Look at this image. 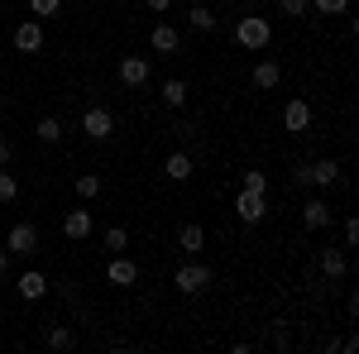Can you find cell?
Returning <instances> with one entry per match:
<instances>
[{
  "mask_svg": "<svg viewBox=\"0 0 359 354\" xmlns=\"http://www.w3.org/2000/svg\"><path fill=\"white\" fill-rule=\"evenodd\" d=\"M340 182V163L335 158H316L311 163V187H335Z\"/></svg>",
  "mask_w": 359,
  "mask_h": 354,
  "instance_id": "ac0fdd59",
  "label": "cell"
},
{
  "mask_svg": "<svg viewBox=\"0 0 359 354\" xmlns=\"http://www.w3.org/2000/svg\"><path fill=\"white\" fill-rule=\"evenodd\" d=\"M283 130H287V135H306V130H311V106H306L302 96H292V101L283 106Z\"/></svg>",
  "mask_w": 359,
  "mask_h": 354,
  "instance_id": "8992f818",
  "label": "cell"
},
{
  "mask_svg": "<svg viewBox=\"0 0 359 354\" xmlns=\"http://www.w3.org/2000/svg\"><path fill=\"white\" fill-rule=\"evenodd\" d=\"M302 225H306V230H326V225H331V201L306 196V201H302Z\"/></svg>",
  "mask_w": 359,
  "mask_h": 354,
  "instance_id": "8fae6325",
  "label": "cell"
},
{
  "mask_svg": "<svg viewBox=\"0 0 359 354\" xmlns=\"http://www.w3.org/2000/svg\"><path fill=\"white\" fill-rule=\"evenodd\" d=\"M249 82H254V91H273V86L283 82V67H278L273 57H264V62H254V72H249Z\"/></svg>",
  "mask_w": 359,
  "mask_h": 354,
  "instance_id": "5bb4252c",
  "label": "cell"
},
{
  "mask_svg": "<svg viewBox=\"0 0 359 354\" xmlns=\"http://www.w3.org/2000/svg\"><path fill=\"white\" fill-rule=\"evenodd\" d=\"M34 139H39V144H57V139H62V120H57V115H43V120L34 125Z\"/></svg>",
  "mask_w": 359,
  "mask_h": 354,
  "instance_id": "ffe728a7",
  "label": "cell"
},
{
  "mask_svg": "<svg viewBox=\"0 0 359 354\" xmlns=\"http://www.w3.org/2000/svg\"><path fill=\"white\" fill-rule=\"evenodd\" d=\"M177 249H182L187 259H201V254H206V230H201V225H182V230H177Z\"/></svg>",
  "mask_w": 359,
  "mask_h": 354,
  "instance_id": "2e32d148",
  "label": "cell"
},
{
  "mask_svg": "<svg viewBox=\"0 0 359 354\" xmlns=\"http://www.w3.org/2000/svg\"><path fill=\"white\" fill-rule=\"evenodd\" d=\"M82 135H86V139H111V135H115V115H111L106 106H91V110L82 115Z\"/></svg>",
  "mask_w": 359,
  "mask_h": 354,
  "instance_id": "5b68a950",
  "label": "cell"
},
{
  "mask_svg": "<svg viewBox=\"0 0 359 354\" xmlns=\"http://www.w3.org/2000/svg\"><path fill=\"white\" fill-rule=\"evenodd\" d=\"M306 10H311V0H283V15H292V20L306 15Z\"/></svg>",
  "mask_w": 359,
  "mask_h": 354,
  "instance_id": "4dcf8cb0",
  "label": "cell"
},
{
  "mask_svg": "<svg viewBox=\"0 0 359 354\" xmlns=\"http://www.w3.org/2000/svg\"><path fill=\"white\" fill-rule=\"evenodd\" d=\"M287 177H292V187H311V163H297Z\"/></svg>",
  "mask_w": 359,
  "mask_h": 354,
  "instance_id": "f1b7e54d",
  "label": "cell"
},
{
  "mask_svg": "<svg viewBox=\"0 0 359 354\" xmlns=\"http://www.w3.org/2000/svg\"><path fill=\"white\" fill-rule=\"evenodd\" d=\"M101 245L111 249V254H125V249H130V230H125V225H111V230L101 235Z\"/></svg>",
  "mask_w": 359,
  "mask_h": 354,
  "instance_id": "7402d4cb",
  "label": "cell"
},
{
  "mask_svg": "<svg viewBox=\"0 0 359 354\" xmlns=\"http://www.w3.org/2000/svg\"><path fill=\"white\" fill-rule=\"evenodd\" d=\"M321 273H326V282H340V278L350 273V259H345V249H321Z\"/></svg>",
  "mask_w": 359,
  "mask_h": 354,
  "instance_id": "e0dca14e",
  "label": "cell"
},
{
  "mask_svg": "<svg viewBox=\"0 0 359 354\" xmlns=\"http://www.w3.org/2000/svg\"><path fill=\"white\" fill-rule=\"evenodd\" d=\"M311 10H316V15H345L350 0H311Z\"/></svg>",
  "mask_w": 359,
  "mask_h": 354,
  "instance_id": "4316f807",
  "label": "cell"
},
{
  "mask_svg": "<svg viewBox=\"0 0 359 354\" xmlns=\"http://www.w3.org/2000/svg\"><path fill=\"white\" fill-rule=\"evenodd\" d=\"M43 340H48V350H67V345H72V330H67V326H48Z\"/></svg>",
  "mask_w": 359,
  "mask_h": 354,
  "instance_id": "484cf974",
  "label": "cell"
},
{
  "mask_svg": "<svg viewBox=\"0 0 359 354\" xmlns=\"http://www.w3.org/2000/svg\"><path fill=\"white\" fill-rule=\"evenodd\" d=\"M29 15H39V20H53V15H62V0H29Z\"/></svg>",
  "mask_w": 359,
  "mask_h": 354,
  "instance_id": "d4e9b609",
  "label": "cell"
},
{
  "mask_svg": "<svg viewBox=\"0 0 359 354\" xmlns=\"http://www.w3.org/2000/svg\"><path fill=\"white\" fill-rule=\"evenodd\" d=\"M355 245H359V220L345 216V249H355Z\"/></svg>",
  "mask_w": 359,
  "mask_h": 354,
  "instance_id": "f546056e",
  "label": "cell"
},
{
  "mask_svg": "<svg viewBox=\"0 0 359 354\" xmlns=\"http://www.w3.org/2000/svg\"><path fill=\"white\" fill-rule=\"evenodd\" d=\"M235 43H240L245 53H264V48L273 43V25H269L264 15H245V20L235 25Z\"/></svg>",
  "mask_w": 359,
  "mask_h": 354,
  "instance_id": "7a4b0ae2",
  "label": "cell"
},
{
  "mask_svg": "<svg viewBox=\"0 0 359 354\" xmlns=\"http://www.w3.org/2000/svg\"><path fill=\"white\" fill-rule=\"evenodd\" d=\"M187 25H192L196 34H216V10H211V5H192V10H187Z\"/></svg>",
  "mask_w": 359,
  "mask_h": 354,
  "instance_id": "d6986e66",
  "label": "cell"
},
{
  "mask_svg": "<svg viewBox=\"0 0 359 354\" xmlns=\"http://www.w3.org/2000/svg\"><path fill=\"white\" fill-rule=\"evenodd\" d=\"M106 282H111V287H135V282H139V264H135V259H125V254H115L111 268H106Z\"/></svg>",
  "mask_w": 359,
  "mask_h": 354,
  "instance_id": "ba28073f",
  "label": "cell"
},
{
  "mask_svg": "<svg viewBox=\"0 0 359 354\" xmlns=\"http://www.w3.org/2000/svg\"><path fill=\"white\" fill-rule=\"evenodd\" d=\"M149 77H154V67H149V57H139V53L120 57V82H125V86H144Z\"/></svg>",
  "mask_w": 359,
  "mask_h": 354,
  "instance_id": "30bf717a",
  "label": "cell"
},
{
  "mask_svg": "<svg viewBox=\"0 0 359 354\" xmlns=\"http://www.w3.org/2000/svg\"><path fill=\"white\" fill-rule=\"evenodd\" d=\"M15 196H20V182H15V177L0 168V206H5V201H15Z\"/></svg>",
  "mask_w": 359,
  "mask_h": 354,
  "instance_id": "83f0119b",
  "label": "cell"
},
{
  "mask_svg": "<svg viewBox=\"0 0 359 354\" xmlns=\"http://www.w3.org/2000/svg\"><path fill=\"white\" fill-rule=\"evenodd\" d=\"M149 48H154V53H182V34H177L172 25H154Z\"/></svg>",
  "mask_w": 359,
  "mask_h": 354,
  "instance_id": "4fadbf2b",
  "label": "cell"
},
{
  "mask_svg": "<svg viewBox=\"0 0 359 354\" xmlns=\"http://www.w3.org/2000/svg\"><path fill=\"white\" fill-rule=\"evenodd\" d=\"M163 172H168V177H172V182H187V177H192V172H196L192 154H187V149H172V154H168V158H163Z\"/></svg>",
  "mask_w": 359,
  "mask_h": 354,
  "instance_id": "9a60e30c",
  "label": "cell"
},
{
  "mask_svg": "<svg viewBox=\"0 0 359 354\" xmlns=\"http://www.w3.org/2000/svg\"><path fill=\"white\" fill-rule=\"evenodd\" d=\"M15 53H43V25L39 20H25L15 29Z\"/></svg>",
  "mask_w": 359,
  "mask_h": 354,
  "instance_id": "9c48e42d",
  "label": "cell"
},
{
  "mask_svg": "<svg viewBox=\"0 0 359 354\" xmlns=\"http://www.w3.org/2000/svg\"><path fill=\"white\" fill-rule=\"evenodd\" d=\"M5 273H10V249L0 245V282H5Z\"/></svg>",
  "mask_w": 359,
  "mask_h": 354,
  "instance_id": "836d02e7",
  "label": "cell"
},
{
  "mask_svg": "<svg viewBox=\"0 0 359 354\" xmlns=\"http://www.w3.org/2000/svg\"><path fill=\"white\" fill-rule=\"evenodd\" d=\"M91 230H96V220H91V211H86V206H72V211L62 216V235H67V240H77V245H82V240H91Z\"/></svg>",
  "mask_w": 359,
  "mask_h": 354,
  "instance_id": "52a82bcc",
  "label": "cell"
},
{
  "mask_svg": "<svg viewBox=\"0 0 359 354\" xmlns=\"http://www.w3.org/2000/svg\"><path fill=\"white\" fill-rule=\"evenodd\" d=\"M211 282H216V268H211V264H201V259H192V264H177V273H172L177 297H201Z\"/></svg>",
  "mask_w": 359,
  "mask_h": 354,
  "instance_id": "6da1fadb",
  "label": "cell"
},
{
  "mask_svg": "<svg viewBox=\"0 0 359 354\" xmlns=\"http://www.w3.org/2000/svg\"><path fill=\"white\" fill-rule=\"evenodd\" d=\"M10 154H15V149H10V139H0V168H10Z\"/></svg>",
  "mask_w": 359,
  "mask_h": 354,
  "instance_id": "d6a6232c",
  "label": "cell"
},
{
  "mask_svg": "<svg viewBox=\"0 0 359 354\" xmlns=\"http://www.w3.org/2000/svg\"><path fill=\"white\" fill-rule=\"evenodd\" d=\"M15 287H20V297H25V301H39V297H48V273H39V268H25V273H20V282H15Z\"/></svg>",
  "mask_w": 359,
  "mask_h": 354,
  "instance_id": "7c38bea8",
  "label": "cell"
},
{
  "mask_svg": "<svg viewBox=\"0 0 359 354\" xmlns=\"http://www.w3.org/2000/svg\"><path fill=\"white\" fill-rule=\"evenodd\" d=\"M235 216L245 220V225L269 220V196H264V191H245V187H240V196H235Z\"/></svg>",
  "mask_w": 359,
  "mask_h": 354,
  "instance_id": "3957f363",
  "label": "cell"
},
{
  "mask_svg": "<svg viewBox=\"0 0 359 354\" xmlns=\"http://www.w3.org/2000/svg\"><path fill=\"white\" fill-rule=\"evenodd\" d=\"M240 187H245V191H264V196H269V172H264V168H245Z\"/></svg>",
  "mask_w": 359,
  "mask_h": 354,
  "instance_id": "603a6c76",
  "label": "cell"
},
{
  "mask_svg": "<svg viewBox=\"0 0 359 354\" xmlns=\"http://www.w3.org/2000/svg\"><path fill=\"white\" fill-rule=\"evenodd\" d=\"M144 5H149L154 15H168V10H172V0H144Z\"/></svg>",
  "mask_w": 359,
  "mask_h": 354,
  "instance_id": "1f68e13d",
  "label": "cell"
},
{
  "mask_svg": "<svg viewBox=\"0 0 359 354\" xmlns=\"http://www.w3.org/2000/svg\"><path fill=\"white\" fill-rule=\"evenodd\" d=\"M163 106L168 110H182V106H187V82H182V77L163 82Z\"/></svg>",
  "mask_w": 359,
  "mask_h": 354,
  "instance_id": "44dd1931",
  "label": "cell"
},
{
  "mask_svg": "<svg viewBox=\"0 0 359 354\" xmlns=\"http://www.w3.org/2000/svg\"><path fill=\"white\" fill-rule=\"evenodd\" d=\"M77 196H82V201H96V196H101V177H96V172H82V177H77Z\"/></svg>",
  "mask_w": 359,
  "mask_h": 354,
  "instance_id": "cb8c5ba5",
  "label": "cell"
},
{
  "mask_svg": "<svg viewBox=\"0 0 359 354\" xmlns=\"http://www.w3.org/2000/svg\"><path fill=\"white\" fill-rule=\"evenodd\" d=\"M5 249L15 254V259H29V254H39V230L20 220V225H10V235H5Z\"/></svg>",
  "mask_w": 359,
  "mask_h": 354,
  "instance_id": "277c9868",
  "label": "cell"
}]
</instances>
